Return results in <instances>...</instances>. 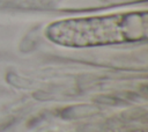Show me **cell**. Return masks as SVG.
<instances>
[{
    "label": "cell",
    "instance_id": "obj_1",
    "mask_svg": "<svg viewBox=\"0 0 148 132\" xmlns=\"http://www.w3.org/2000/svg\"><path fill=\"white\" fill-rule=\"evenodd\" d=\"M45 36L66 47H91L145 42L148 38L147 10L74 17L51 23Z\"/></svg>",
    "mask_w": 148,
    "mask_h": 132
}]
</instances>
